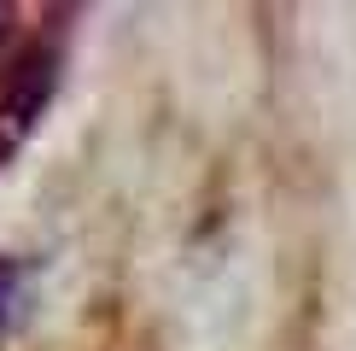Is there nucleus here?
<instances>
[{
    "instance_id": "obj_2",
    "label": "nucleus",
    "mask_w": 356,
    "mask_h": 351,
    "mask_svg": "<svg viewBox=\"0 0 356 351\" xmlns=\"http://www.w3.org/2000/svg\"><path fill=\"white\" fill-rule=\"evenodd\" d=\"M29 292H35V263H24V258H0V340L24 328V316H29Z\"/></svg>"
},
{
    "instance_id": "obj_1",
    "label": "nucleus",
    "mask_w": 356,
    "mask_h": 351,
    "mask_svg": "<svg viewBox=\"0 0 356 351\" xmlns=\"http://www.w3.org/2000/svg\"><path fill=\"white\" fill-rule=\"evenodd\" d=\"M53 88H58V53L53 47H29L0 77V158H12L24 146V135L35 129V117L47 111Z\"/></svg>"
},
{
    "instance_id": "obj_3",
    "label": "nucleus",
    "mask_w": 356,
    "mask_h": 351,
    "mask_svg": "<svg viewBox=\"0 0 356 351\" xmlns=\"http://www.w3.org/2000/svg\"><path fill=\"white\" fill-rule=\"evenodd\" d=\"M6 24H12V6H0V36H6Z\"/></svg>"
}]
</instances>
